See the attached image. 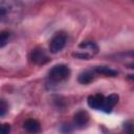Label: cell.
<instances>
[{
	"instance_id": "cell-2",
	"label": "cell",
	"mask_w": 134,
	"mask_h": 134,
	"mask_svg": "<svg viewBox=\"0 0 134 134\" xmlns=\"http://www.w3.org/2000/svg\"><path fill=\"white\" fill-rule=\"evenodd\" d=\"M69 74H70V70H69L68 66L60 64V65L53 66L50 69V71L48 73V76H49V80L51 82L61 83V82L67 80L69 77Z\"/></svg>"
},
{
	"instance_id": "cell-12",
	"label": "cell",
	"mask_w": 134,
	"mask_h": 134,
	"mask_svg": "<svg viewBox=\"0 0 134 134\" xmlns=\"http://www.w3.org/2000/svg\"><path fill=\"white\" fill-rule=\"evenodd\" d=\"M9 39V32L8 31H1L0 32V47H4Z\"/></svg>"
},
{
	"instance_id": "cell-3",
	"label": "cell",
	"mask_w": 134,
	"mask_h": 134,
	"mask_svg": "<svg viewBox=\"0 0 134 134\" xmlns=\"http://www.w3.org/2000/svg\"><path fill=\"white\" fill-rule=\"evenodd\" d=\"M67 42V36L66 34L60 31V32H57L52 39L50 40V43H49V51L51 53H57L59 51H61L65 44Z\"/></svg>"
},
{
	"instance_id": "cell-14",
	"label": "cell",
	"mask_w": 134,
	"mask_h": 134,
	"mask_svg": "<svg viewBox=\"0 0 134 134\" xmlns=\"http://www.w3.org/2000/svg\"><path fill=\"white\" fill-rule=\"evenodd\" d=\"M10 126L8 124H0V134H9Z\"/></svg>"
},
{
	"instance_id": "cell-5",
	"label": "cell",
	"mask_w": 134,
	"mask_h": 134,
	"mask_svg": "<svg viewBox=\"0 0 134 134\" xmlns=\"http://www.w3.org/2000/svg\"><path fill=\"white\" fill-rule=\"evenodd\" d=\"M104 100H105V96L103 94H94V95L88 96L87 103H88L89 107H91L92 109L102 110L103 105H104Z\"/></svg>"
},
{
	"instance_id": "cell-6",
	"label": "cell",
	"mask_w": 134,
	"mask_h": 134,
	"mask_svg": "<svg viewBox=\"0 0 134 134\" xmlns=\"http://www.w3.org/2000/svg\"><path fill=\"white\" fill-rule=\"evenodd\" d=\"M73 120H74V125L77 128H80V129L84 128L89 121V114L85 110L77 111L73 116Z\"/></svg>"
},
{
	"instance_id": "cell-11",
	"label": "cell",
	"mask_w": 134,
	"mask_h": 134,
	"mask_svg": "<svg viewBox=\"0 0 134 134\" xmlns=\"http://www.w3.org/2000/svg\"><path fill=\"white\" fill-rule=\"evenodd\" d=\"M12 6L8 3H0V20H4L7 18L12 10Z\"/></svg>"
},
{
	"instance_id": "cell-9",
	"label": "cell",
	"mask_w": 134,
	"mask_h": 134,
	"mask_svg": "<svg viewBox=\"0 0 134 134\" xmlns=\"http://www.w3.org/2000/svg\"><path fill=\"white\" fill-rule=\"evenodd\" d=\"M94 70H95V72L106 75V76H116L117 75V71H115L107 66H96L94 68Z\"/></svg>"
},
{
	"instance_id": "cell-13",
	"label": "cell",
	"mask_w": 134,
	"mask_h": 134,
	"mask_svg": "<svg viewBox=\"0 0 134 134\" xmlns=\"http://www.w3.org/2000/svg\"><path fill=\"white\" fill-rule=\"evenodd\" d=\"M8 110V105L4 99H0V117L4 116L7 113Z\"/></svg>"
},
{
	"instance_id": "cell-1",
	"label": "cell",
	"mask_w": 134,
	"mask_h": 134,
	"mask_svg": "<svg viewBox=\"0 0 134 134\" xmlns=\"http://www.w3.org/2000/svg\"><path fill=\"white\" fill-rule=\"evenodd\" d=\"M79 48H80V51L72 53V55L75 57V58H79L81 60H89L90 58L95 55L98 51L97 45L92 41L82 42L79 45Z\"/></svg>"
},
{
	"instance_id": "cell-15",
	"label": "cell",
	"mask_w": 134,
	"mask_h": 134,
	"mask_svg": "<svg viewBox=\"0 0 134 134\" xmlns=\"http://www.w3.org/2000/svg\"><path fill=\"white\" fill-rule=\"evenodd\" d=\"M61 132H62V134H71L72 128H71L69 125H64V126H62V128H61Z\"/></svg>"
},
{
	"instance_id": "cell-10",
	"label": "cell",
	"mask_w": 134,
	"mask_h": 134,
	"mask_svg": "<svg viewBox=\"0 0 134 134\" xmlns=\"http://www.w3.org/2000/svg\"><path fill=\"white\" fill-rule=\"evenodd\" d=\"M77 81L81 84L87 85V84H89L93 81V73L90 72V71H84V72L80 73V75L77 77Z\"/></svg>"
},
{
	"instance_id": "cell-4",
	"label": "cell",
	"mask_w": 134,
	"mask_h": 134,
	"mask_svg": "<svg viewBox=\"0 0 134 134\" xmlns=\"http://www.w3.org/2000/svg\"><path fill=\"white\" fill-rule=\"evenodd\" d=\"M31 62L37 65H44L49 61V58L43 48H35L30 52Z\"/></svg>"
},
{
	"instance_id": "cell-16",
	"label": "cell",
	"mask_w": 134,
	"mask_h": 134,
	"mask_svg": "<svg viewBox=\"0 0 134 134\" xmlns=\"http://www.w3.org/2000/svg\"><path fill=\"white\" fill-rule=\"evenodd\" d=\"M125 130H126L127 134H133V125L131 121H128L125 125Z\"/></svg>"
},
{
	"instance_id": "cell-7",
	"label": "cell",
	"mask_w": 134,
	"mask_h": 134,
	"mask_svg": "<svg viewBox=\"0 0 134 134\" xmlns=\"http://www.w3.org/2000/svg\"><path fill=\"white\" fill-rule=\"evenodd\" d=\"M118 103V95L117 94H110L109 96L105 97L104 100V105L102 110L106 113H110L113 109V107Z\"/></svg>"
},
{
	"instance_id": "cell-8",
	"label": "cell",
	"mask_w": 134,
	"mask_h": 134,
	"mask_svg": "<svg viewBox=\"0 0 134 134\" xmlns=\"http://www.w3.org/2000/svg\"><path fill=\"white\" fill-rule=\"evenodd\" d=\"M23 127H24V129L27 131V132H29V133H38V132H40V130H41V126H40V122L38 121V120H36V119H27V120H25V122L23 124Z\"/></svg>"
}]
</instances>
